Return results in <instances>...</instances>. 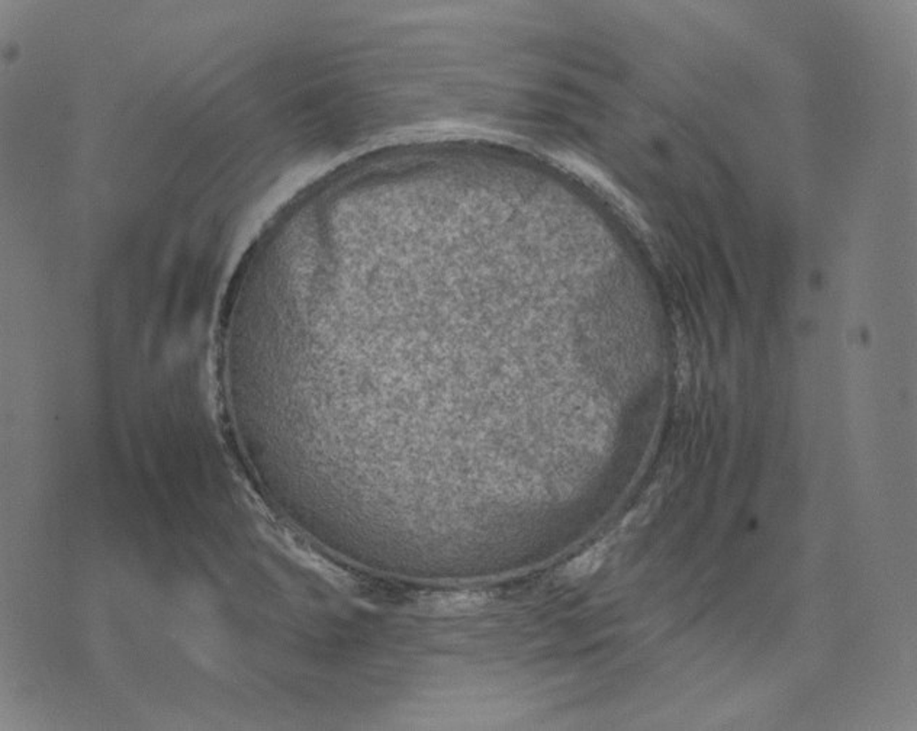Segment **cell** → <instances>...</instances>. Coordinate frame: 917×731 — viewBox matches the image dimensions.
<instances>
[{"label": "cell", "instance_id": "6da1fadb", "mask_svg": "<svg viewBox=\"0 0 917 731\" xmlns=\"http://www.w3.org/2000/svg\"><path fill=\"white\" fill-rule=\"evenodd\" d=\"M608 549H610L608 542H601L596 544V546H592L590 550L583 551L582 555L572 558L571 562L565 566V576L572 579H581L596 573L603 566V563L605 562Z\"/></svg>", "mask_w": 917, "mask_h": 731}]
</instances>
